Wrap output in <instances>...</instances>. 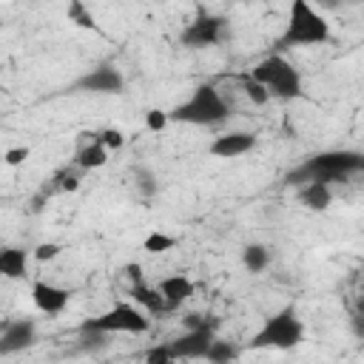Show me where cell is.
<instances>
[{
	"label": "cell",
	"mask_w": 364,
	"mask_h": 364,
	"mask_svg": "<svg viewBox=\"0 0 364 364\" xmlns=\"http://www.w3.org/2000/svg\"><path fill=\"white\" fill-rule=\"evenodd\" d=\"M131 299H134L136 307H142L148 316H162V313H168L165 299L159 296V290L151 287V284H145V282H134V284H131Z\"/></svg>",
	"instance_id": "obj_15"
},
{
	"label": "cell",
	"mask_w": 364,
	"mask_h": 364,
	"mask_svg": "<svg viewBox=\"0 0 364 364\" xmlns=\"http://www.w3.org/2000/svg\"><path fill=\"white\" fill-rule=\"evenodd\" d=\"M233 358H239V347L233 341H222V338L213 336V341L205 350V361H210V364H228Z\"/></svg>",
	"instance_id": "obj_18"
},
{
	"label": "cell",
	"mask_w": 364,
	"mask_h": 364,
	"mask_svg": "<svg viewBox=\"0 0 364 364\" xmlns=\"http://www.w3.org/2000/svg\"><path fill=\"white\" fill-rule=\"evenodd\" d=\"M225 17L219 14H199L193 23H188L179 34V43L185 48H208V46H216L222 37H225Z\"/></svg>",
	"instance_id": "obj_7"
},
{
	"label": "cell",
	"mask_w": 364,
	"mask_h": 364,
	"mask_svg": "<svg viewBox=\"0 0 364 364\" xmlns=\"http://www.w3.org/2000/svg\"><path fill=\"white\" fill-rule=\"evenodd\" d=\"M313 3V0H310ZM318 3H327V6H333V3H338V0H318Z\"/></svg>",
	"instance_id": "obj_31"
},
{
	"label": "cell",
	"mask_w": 364,
	"mask_h": 364,
	"mask_svg": "<svg viewBox=\"0 0 364 364\" xmlns=\"http://www.w3.org/2000/svg\"><path fill=\"white\" fill-rule=\"evenodd\" d=\"M108 162V151L102 148V142L100 139H91V142H85L77 154H74V165L77 168H82V171H94V168H102Z\"/></svg>",
	"instance_id": "obj_17"
},
{
	"label": "cell",
	"mask_w": 364,
	"mask_h": 364,
	"mask_svg": "<svg viewBox=\"0 0 364 364\" xmlns=\"http://www.w3.org/2000/svg\"><path fill=\"white\" fill-rule=\"evenodd\" d=\"M151 330V318L145 310L128 304V301H119L114 304L111 310L88 318L82 324V333H94V336H105V333H148Z\"/></svg>",
	"instance_id": "obj_6"
},
{
	"label": "cell",
	"mask_w": 364,
	"mask_h": 364,
	"mask_svg": "<svg viewBox=\"0 0 364 364\" xmlns=\"http://www.w3.org/2000/svg\"><path fill=\"white\" fill-rule=\"evenodd\" d=\"M0 276L3 279H26L28 276V250L3 247L0 250Z\"/></svg>",
	"instance_id": "obj_14"
},
{
	"label": "cell",
	"mask_w": 364,
	"mask_h": 364,
	"mask_svg": "<svg viewBox=\"0 0 364 364\" xmlns=\"http://www.w3.org/2000/svg\"><path fill=\"white\" fill-rule=\"evenodd\" d=\"M256 148V134L250 131H228L222 136H216L210 145H208V154L210 156H219V159H236L247 151Z\"/></svg>",
	"instance_id": "obj_11"
},
{
	"label": "cell",
	"mask_w": 364,
	"mask_h": 364,
	"mask_svg": "<svg viewBox=\"0 0 364 364\" xmlns=\"http://www.w3.org/2000/svg\"><path fill=\"white\" fill-rule=\"evenodd\" d=\"M134 185H136V191H139L142 196H154V193L159 191V182H156L154 171L145 168V165H139V168L134 171Z\"/></svg>",
	"instance_id": "obj_22"
},
{
	"label": "cell",
	"mask_w": 364,
	"mask_h": 364,
	"mask_svg": "<svg viewBox=\"0 0 364 364\" xmlns=\"http://www.w3.org/2000/svg\"><path fill=\"white\" fill-rule=\"evenodd\" d=\"M97 139L102 142L105 151H119V148L125 145V134H122L119 128H105V131L97 134Z\"/></svg>",
	"instance_id": "obj_23"
},
{
	"label": "cell",
	"mask_w": 364,
	"mask_h": 364,
	"mask_svg": "<svg viewBox=\"0 0 364 364\" xmlns=\"http://www.w3.org/2000/svg\"><path fill=\"white\" fill-rule=\"evenodd\" d=\"M247 77L256 80V82H262L267 88V94L270 97H279V100H296L301 94V74L282 54H270V57L259 60L250 68Z\"/></svg>",
	"instance_id": "obj_4"
},
{
	"label": "cell",
	"mask_w": 364,
	"mask_h": 364,
	"mask_svg": "<svg viewBox=\"0 0 364 364\" xmlns=\"http://www.w3.org/2000/svg\"><path fill=\"white\" fill-rule=\"evenodd\" d=\"M213 330L216 324H205V327H185V333L173 341H168L171 353H173V361L179 358H205V350L208 344L213 341Z\"/></svg>",
	"instance_id": "obj_9"
},
{
	"label": "cell",
	"mask_w": 364,
	"mask_h": 364,
	"mask_svg": "<svg viewBox=\"0 0 364 364\" xmlns=\"http://www.w3.org/2000/svg\"><path fill=\"white\" fill-rule=\"evenodd\" d=\"M242 264L250 270V273H262L267 264H270V253L264 245H247L242 250Z\"/></svg>",
	"instance_id": "obj_21"
},
{
	"label": "cell",
	"mask_w": 364,
	"mask_h": 364,
	"mask_svg": "<svg viewBox=\"0 0 364 364\" xmlns=\"http://www.w3.org/2000/svg\"><path fill=\"white\" fill-rule=\"evenodd\" d=\"M31 299H34V307L46 316H57L68 307V299L71 293L60 284H51V282H34L31 284Z\"/></svg>",
	"instance_id": "obj_12"
},
{
	"label": "cell",
	"mask_w": 364,
	"mask_h": 364,
	"mask_svg": "<svg viewBox=\"0 0 364 364\" xmlns=\"http://www.w3.org/2000/svg\"><path fill=\"white\" fill-rule=\"evenodd\" d=\"M65 17H68V23H74V26H80V28H91V31H100V26H97V17H94V14H91V9L85 6V0H68Z\"/></svg>",
	"instance_id": "obj_19"
},
{
	"label": "cell",
	"mask_w": 364,
	"mask_h": 364,
	"mask_svg": "<svg viewBox=\"0 0 364 364\" xmlns=\"http://www.w3.org/2000/svg\"><path fill=\"white\" fill-rule=\"evenodd\" d=\"M57 182H60V191H77L80 188V176H71V173H57Z\"/></svg>",
	"instance_id": "obj_29"
},
{
	"label": "cell",
	"mask_w": 364,
	"mask_h": 364,
	"mask_svg": "<svg viewBox=\"0 0 364 364\" xmlns=\"http://www.w3.org/2000/svg\"><path fill=\"white\" fill-rule=\"evenodd\" d=\"M156 290H159V296L165 299V307H168V313H173L176 307H182L191 296H193V290H196V284L185 276V273H173V276H165V279H159V284H156Z\"/></svg>",
	"instance_id": "obj_13"
},
{
	"label": "cell",
	"mask_w": 364,
	"mask_h": 364,
	"mask_svg": "<svg viewBox=\"0 0 364 364\" xmlns=\"http://www.w3.org/2000/svg\"><path fill=\"white\" fill-rule=\"evenodd\" d=\"M364 168V156L358 151H321L316 156H310L307 162H301L290 176L287 182L293 185H301V182H341L344 176L350 173H358Z\"/></svg>",
	"instance_id": "obj_1"
},
{
	"label": "cell",
	"mask_w": 364,
	"mask_h": 364,
	"mask_svg": "<svg viewBox=\"0 0 364 364\" xmlns=\"http://www.w3.org/2000/svg\"><path fill=\"white\" fill-rule=\"evenodd\" d=\"M299 199L301 205H307L310 210H327L330 202H333V191L327 182H301L299 185Z\"/></svg>",
	"instance_id": "obj_16"
},
{
	"label": "cell",
	"mask_w": 364,
	"mask_h": 364,
	"mask_svg": "<svg viewBox=\"0 0 364 364\" xmlns=\"http://www.w3.org/2000/svg\"><path fill=\"white\" fill-rule=\"evenodd\" d=\"M301 341H304V324H301L296 307L287 304L279 313H273L270 318H264L259 333L250 338V347L253 350H264V347L290 350V347H299Z\"/></svg>",
	"instance_id": "obj_5"
},
{
	"label": "cell",
	"mask_w": 364,
	"mask_h": 364,
	"mask_svg": "<svg viewBox=\"0 0 364 364\" xmlns=\"http://www.w3.org/2000/svg\"><path fill=\"white\" fill-rule=\"evenodd\" d=\"M245 94L250 97V102H253V105H264V102L270 100V94H267V88H264L262 82H256V80H250L247 74H245Z\"/></svg>",
	"instance_id": "obj_24"
},
{
	"label": "cell",
	"mask_w": 364,
	"mask_h": 364,
	"mask_svg": "<svg viewBox=\"0 0 364 364\" xmlns=\"http://www.w3.org/2000/svg\"><path fill=\"white\" fill-rule=\"evenodd\" d=\"M330 40V23L324 14L310 3V0H290L287 11V26L279 40L282 48H296V46H321Z\"/></svg>",
	"instance_id": "obj_2"
},
{
	"label": "cell",
	"mask_w": 364,
	"mask_h": 364,
	"mask_svg": "<svg viewBox=\"0 0 364 364\" xmlns=\"http://www.w3.org/2000/svg\"><path fill=\"white\" fill-rule=\"evenodd\" d=\"M171 122H185V125H219L230 117V105L225 97L216 91V85L202 82L191 91L185 102H179L173 111H168Z\"/></svg>",
	"instance_id": "obj_3"
},
{
	"label": "cell",
	"mask_w": 364,
	"mask_h": 364,
	"mask_svg": "<svg viewBox=\"0 0 364 364\" xmlns=\"http://www.w3.org/2000/svg\"><path fill=\"white\" fill-rule=\"evenodd\" d=\"M176 236H171V233H162V230H151L145 239H142V250L145 253H151V256H156V253H168V250H173L176 247Z\"/></svg>",
	"instance_id": "obj_20"
},
{
	"label": "cell",
	"mask_w": 364,
	"mask_h": 364,
	"mask_svg": "<svg viewBox=\"0 0 364 364\" xmlns=\"http://www.w3.org/2000/svg\"><path fill=\"white\" fill-rule=\"evenodd\" d=\"M168 122H171V117H168V111H159V108H151V111L145 114V125H148V131H154V134H159V131H165V128H168Z\"/></svg>",
	"instance_id": "obj_25"
},
{
	"label": "cell",
	"mask_w": 364,
	"mask_h": 364,
	"mask_svg": "<svg viewBox=\"0 0 364 364\" xmlns=\"http://www.w3.org/2000/svg\"><path fill=\"white\" fill-rule=\"evenodd\" d=\"M63 253V245H57V242H40L34 250H31V256L37 259V262H51V259H57Z\"/></svg>",
	"instance_id": "obj_26"
},
{
	"label": "cell",
	"mask_w": 364,
	"mask_h": 364,
	"mask_svg": "<svg viewBox=\"0 0 364 364\" xmlns=\"http://www.w3.org/2000/svg\"><path fill=\"white\" fill-rule=\"evenodd\" d=\"M37 341V324L31 318H14L0 330V355H14Z\"/></svg>",
	"instance_id": "obj_10"
},
{
	"label": "cell",
	"mask_w": 364,
	"mask_h": 364,
	"mask_svg": "<svg viewBox=\"0 0 364 364\" xmlns=\"http://www.w3.org/2000/svg\"><path fill=\"white\" fill-rule=\"evenodd\" d=\"M28 154H31V151H28L26 145H20V148H9V151L3 154V162L14 168V165H23V162L28 159Z\"/></svg>",
	"instance_id": "obj_28"
},
{
	"label": "cell",
	"mask_w": 364,
	"mask_h": 364,
	"mask_svg": "<svg viewBox=\"0 0 364 364\" xmlns=\"http://www.w3.org/2000/svg\"><path fill=\"white\" fill-rule=\"evenodd\" d=\"M74 88L77 91H88V94H122L125 91V77L111 63H100L97 68L85 71L74 82Z\"/></svg>",
	"instance_id": "obj_8"
},
{
	"label": "cell",
	"mask_w": 364,
	"mask_h": 364,
	"mask_svg": "<svg viewBox=\"0 0 364 364\" xmlns=\"http://www.w3.org/2000/svg\"><path fill=\"white\" fill-rule=\"evenodd\" d=\"M125 276L131 279V284L142 282V264H125Z\"/></svg>",
	"instance_id": "obj_30"
},
{
	"label": "cell",
	"mask_w": 364,
	"mask_h": 364,
	"mask_svg": "<svg viewBox=\"0 0 364 364\" xmlns=\"http://www.w3.org/2000/svg\"><path fill=\"white\" fill-rule=\"evenodd\" d=\"M145 358H148V364H171V361H173V353H171V347H168V341H165V344L151 347V350L145 353Z\"/></svg>",
	"instance_id": "obj_27"
}]
</instances>
